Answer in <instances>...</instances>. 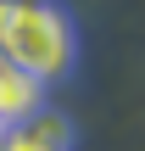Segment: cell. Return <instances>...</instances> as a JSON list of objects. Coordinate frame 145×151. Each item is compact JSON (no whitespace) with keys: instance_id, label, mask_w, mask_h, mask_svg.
I'll return each instance as SVG.
<instances>
[{"instance_id":"cell-1","label":"cell","mask_w":145,"mask_h":151,"mask_svg":"<svg viewBox=\"0 0 145 151\" xmlns=\"http://www.w3.org/2000/svg\"><path fill=\"white\" fill-rule=\"evenodd\" d=\"M0 62L22 67L45 90L78 67V22L61 0H0Z\"/></svg>"},{"instance_id":"cell-5","label":"cell","mask_w":145,"mask_h":151,"mask_svg":"<svg viewBox=\"0 0 145 151\" xmlns=\"http://www.w3.org/2000/svg\"><path fill=\"white\" fill-rule=\"evenodd\" d=\"M0 134H6V129H0Z\"/></svg>"},{"instance_id":"cell-4","label":"cell","mask_w":145,"mask_h":151,"mask_svg":"<svg viewBox=\"0 0 145 151\" xmlns=\"http://www.w3.org/2000/svg\"><path fill=\"white\" fill-rule=\"evenodd\" d=\"M0 151H39V146H34L28 134H17V129H6V134H0Z\"/></svg>"},{"instance_id":"cell-3","label":"cell","mask_w":145,"mask_h":151,"mask_svg":"<svg viewBox=\"0 0 145 151\" xmlns=\"http://www.w3.org/2000/svg\"><path fill=\"white\" fill-rule=\"evenodd\" d=\"M17 134H28L39 151H78V123H73L67 112H56V106H39Z\"/></svg>"},{"instance_id":"cell-2","label":"cell","mask_w":145,"mask_h":151,"mask_svg":"<svg viewBox=\"0 0 145 151\" xmlns=\"http://www.w3.org/2000/svg\"><path fill=\"white\" fill-rule=\"evenodd\" d=\"M39 106H45V84L28 78L22 67H6L0 62V129H22Z\"/></svg>"}]
</instances>
